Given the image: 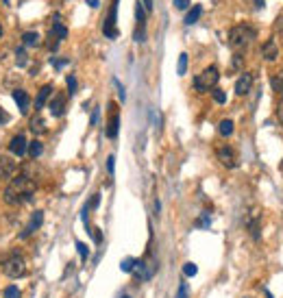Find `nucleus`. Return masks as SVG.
I'll list each match as a JSON object with an SVG mask.
<instances>
[{
	"mask_svg": "<svg viewBox=\"0 0 283 298\" xmlns=\"http://www.w3.org/2000/svg\"><path fill=\"white\" fill-rule=\"evenodd\" d=\"M107 170H109V174H113V170H116V157H113V154L107 157Z\"/></svg>",
	"mask_w": 283,
	"mask_h": 298,
	"instance_id": "obj_31",
	"label": "nucleus"
},
{
	"mask_svg": "<svg viewBox=\"0 0 283 298\" xmlns=\"http://www.w3.org/2000/svg\"><path fill=\"white\" fill-rule=\"evenodd\" d=\"M200 13H203V7H200V4H194V7L188 11V15H185V24H188V26H192L194 22H198Z\"/></svg>",
	"mask_w": 283,
	"mask_h": 298,
	"instance_id": "obj_17",
	"label": "nucleus"
},
{
	"mask_svg": "<svg viewBox=\"0 0 283 298\" xmlns=\"http://www.w3.org/2000/svg\"><path fill=\"white\" fill-rule=\"evenodd\" d=\"M135 263H138V259L127 257V259H122V263H120V268H122V272H133V270H135Z\"/></svg>",
	"mask_w": 283,
	"mask_h": 298,
	"instance_id": "obj_23",
	"label": "nucleus"
},
{
	"mask_svg": "<svg viewBox=\"0 0 283 298\" xmlns=\"http://www.w3.org/2000/svg\"><path fill=\"white\" fill-rule=\"evenodd\" d=\"M214 100L220 102V104H225L227 102V94L222 92V90H214Z\"/></svg>",
	"mask_w": 283,
	"mask_h": 298,
	"instance_id": "obj_29",
	"label": "nucleus"
},
{
	"mask_svg": "<svg viewBox=\"0 0 283 298\" xmlns=\"http://www.w3.org/2000/svg\"><path fill=\"white\" fill-rule=\"evenodd\" d=\"M188 63H189L188 52H181V54H179V63H177V74L179 76H183L185 72H188Z\"/></svg>",
	"mask_w": 283,
	"mask_h": 298,
	"instance_id": "obj_18",
	"label": "nucleus"
},
{
	"mask_svg": "<svg viewBox=\"0 0 283 298\" xmlns=\"http://www.w3.org/2000/svg\"><path fill=\"white\" fill-rule=\"evenodd\" d=\"M261 54H264L266 61H277V57H279V48H277L275 40H268L261 46Z\"/></svg>",
	"mask_w": 283,
	"mask_h": 298,
	"instance_id": "obj_12",
	"label": "nucleus"
},
{
	"mask_svg": "<svg viewBox=\"0 0 283 298\" xmlns=\"http://www.w3.org/2000/svg\"><path fill=\"white\" fill-rule=\"evenodd\" d=\"M196 272H198V268H196L194 263H185V266H183V274H185V277H194Z\"/></svg>",
	"mask_w": 283,
	"mask_h": 298,
	"instance_id": "obj_28",
	"label": "nucleus"
},
{
	"mask_svg": "<svg viewBox=\"0 0 283 298\" xmlns=\"http://www.w3.org/2000/svg\"><path fill=\"white\" fill-rule=\"evenodd\" d=\"M7 120H9V115H7V111H4V109L0 107V126H2V124H7Z\"/></svg>",
	"mask_w": 283,
	"mask_h": 298,
	"instance_id": "obj_39",
	"label": "nucleus"
},
{
	"mask_svg": "<svg viewBox=\"0 0 283 298\" xmlns=\"http://www.w3.org/2000/svg\"><path fill=\"white\" fill-rule=\"evenodd\" d=\"M90 233L96 240V244H100V242H102V233H100V231H98V229H90Z\"/></svg>",
	"mask_w": 283,
	"mask_h": 298,
	"instance_id": "obj_35",
	"label": "nucleus"
},
{
	"mask_svg": "<svg viewBox=\"0 0 283 298\" xmlns=\"http://www.w3.org/2000/svg\"><path fill=\"white\" fill-rule=\"evenodd\" d=\"M31 131H33V133H44V131H46L42 115H35V118L31 120Z\"/></svg>",
	"mask_w": 283,
	"mask_h": 298,
	"instance_id": "obj_20",
	"label": "nucleus"
},
{
	"mask_svg": "<svg viewBox=\"0 0 283 298\" xmlns=\"http://www.w3.org/2000/svg\"><path fill=\"white\" fill-rule=\"evenodd\" d=\"M255 37H257V33H255V29L248 24H237L229 31V44H231L236 50H244L246 46L253 44Z\"/></svg>",
	"mask_w": 283,
	"mask_h": 298,
	"instance_id": "obj_2",
	"label": "nucleus"
},
{
	"mask_svg": "<svg viewBox=\"0 0 283 298\" xmlns=\"http://www.w3.org/2000/svg\"><path fill=\"white\" fill-rule=\"evenodd\" d=\"M50 94H52V85H44L40 90V94H37V98H35V109L46 107V100L50 98Z\"/></svg>",
	"mask_w": 283,
	"mask_h": 298,
	"instance_id": "obj_14",
	"label": "nucleus"
},
{
	"mask_svg": "<svg viewBox=\"0 0 283 298\" xmlns=\"http://www.w3.org/2000/svg\"><path fill=\"white\" fill-rule=\"evenodd\" d=\"M59 20H61V18H59V15H54V24H52V31H50V33H52L54 37H57L59 42H61V40H65V37H68V29H65V26H63Z\"/></svg>",
	"mask_w": 283,
	"mask_h": 298,
	"instance_id": "obj_16",
	"label": "nucleus"
},
{
	"mask_svg": "<svg viewBox=\"0 0 283 298\" xmlns=\"http://www.w3.org/2000/svg\"><path fill=\"white\" fill-rule=\"evenodd\" d=\"M118 129H120V115L113 113L111 118H109V124H107V137H109V140H116Z\"/></svg>",
	"mask_w": 283,
	"mask_h": 298,
	"instance_id": "obj_15",
	"label": "nucleus"
},
{
	"mask_svg": "<svg viewBox=\"0 0 283 298\" xmlns=\"http://www.w3.org/2000/svg\"><path fill=\"white\" fill-rule=\"evenodd\" d=\"M65 63H68V59H52V65H54L57 70H59V68H63Z\"/></svg>",
	"mask_w": 283,
	"mask_h": 298,
	"instance_id": "obj_38",
	"label": "nucleus"
},
{
	"mask_svg": "<svg viewBox=\"0 0 283 298\" xmlns=\"http://www.w3.org/2000/svg\"><path fill=\"white\" fill-rule=\"evenodd\" d=\"M87 4H90V7H94V9H96V7H98V0H87Z\"/></svg>",
	"mask_w": 283,
	"mask_h": 298,
	"instance_id": "obj_42",
	"label": "nucleus"
},
{
	"mask_svg": "<svg viewBox=\"0 0 283 298\" xmlns=\"http://www.w3.org/2000/svg\"><path fill=\"white\" fill-rule=\"evenodd\" d=\"M113 83H116V87H118V94H120V100H124V98H127V94H124V87H122V83H120L118 79H113Z\"/></svg>",
	"mask_w": 283,
	"mask_h": 298,
	"instance_id": "obj_33",
	"label": "nucleus"
},
{
	"mask_svg": "<svg viewBox=\"0 0 283 298\" xmlns=\"http://www.w3.org/2000/svg\"><path fill=\"white\" fill-rule=\"evenodd\" d=\"M218 79H220V72H218V68H216V65H209V68H205L203 72H200V74L194 79V90L200 92V94L214 90Z\"/></svg>",
	"mask_w": 283,
	"mask_h": 298,
	"instance_id": "obj_3",
	"label": "nucleus"
},
{
	"mask_svg": "<svg viewBox=\"0 0 283 298\" xmlns=\"http://www.w3.org/2000/svg\"><path fill=\"white\" fill-rule=\"evenodd\" d=\"M177 298H188V285H185V283H181V285H179Z\"/></svg>",
	"mask_w": 283,
	"mask_h": 298,
	"instance_id": "obj_32",
	"label": "nucleus"
},
{
	"mask_svg": "<svg viewBox=\"0 0 283 298\" xmlns=\"http://www.w3.org/2000/svg\"><path fill=\"white\" fill-rule=\"evenodd\" d=\"M9 150L15 154V157H24L26 152H29V142H26L24 135H15L13 140H11L9 144Z\"/></svg>",
	"mask_w": 283,
	"mask_h": 298,
	"instance_id": "obj_7",
	"label": "nucleus"
},
{
	"mask_svg": "<svg viewBox=\"0 0 283 298\" xmlns=\"http://www.w3.org/2000/svg\"><path fill=\"white\" fill-rule=\"evenodd\" d=\"M4 272H7V277H11V279L22 277V274L26 272V261H24V257H22L20 252H13V255L7 259V263H4Z\"/></svg>",
	"mask_w": 283,
	"mask_h": 298,
	"instance_id": "obj_4",
	"label": "nucleus"
},
{
	"mask_svg": "<svg viewBox=\"0 0 283 298\" xmlns=\"http://www.w3.org/2000/svg\"><path fill=\"white\" fill-rule=\"evenodd\" d=\"M76 250H79V255H81V259H83V261H85L87 257H90V248H87L83 242H76Z\"/></svg>",
	"mask_w": 283,
	"mask_h": 298,
	"instance_id": "obj_27",
	"label": "nucleus"
},
{
	"mask_svg": "<svg viewBox=\"0 0 283 298\" xmlns=\"http://www.w3.org/2000/svg\"><path fill=\"white\" fill-rule=\"evenodd\" d=\"M0 37H2V26H0Z\"/></svg>",
	"mask_w": 283,
	"mask_h": 298,
	"instance_id": "obj_43",
	"label": "nucleus"
},
{
	"mask_svg": "<svg viewBox=\"0 0 283 298\" xmlns=\"http://www.w3.org/2000/svg\"><path fill=\"white\" fill-rule=\"evenodd\" d=\"M98 205H100V194H94V198H92V200H90V205H87V207L96 209Z\"/></svg>",
	"mask_w": 283,
	"mask_h": 298,
	"instance_id": "obj_37",
	"label": "nucleus"
},
{
	"mask_svg": "<svg viewBox=\"0 0 283 298\" xmlns=\"http://www.w3.org/2000/svg\"><path fill=\"white\" fill-rule=\"evenodd\" d=\"M22 42H24L26 46H37V44H40V35H37L35 31H26L24 35H22Z\"/></svg>",
	"mask_w": 283,
	"mask_h": 298,
	"instance_id": "obj_19",
	"label": "nucleus"
},
{
	"mask_svg": "<svg viewBox=\"0 0 283 298\" xmlns=\"http://www.w3.org/2000/svg\"><path fill=\"white\" fill-rule=\"evenodd\" d=\"M68 94H70V96L76 94V79H74V76H68Z\"/></svg>",
	"mask_w": 283,
	"mask_h": 298,
	"instance_id": "obj_30",
	"label": "nucleus"
},
{
	"mask_svg": "<svg viewBox=\"0 0 283 298\" xmlns=\"http://www.w3.org/2000/svg\"><path fill=\"white\" fill-rule=\"evenodd\" d=\"M22 294H20V290L15 288V285H9L7 290H4V294H2V298H20Z\"/></svg>",
	"mask_w": 283,
	"mask_h": 298,
	"instance_id": "obj_25",
	"label": "nucleus"
},
{
	"mask_svg": "<svg viewBox=\"0 0 283 298\" xmlns=\"http://www.w3.org/2000/svg\"><path fill=\"white\" fill-rule=\"evenodd\" d=\"M13 100H15V104H18L20 113L26 115L31 111V98H29V94H26L24 90H15L13 92Z\"/></svg>",
	"mask_w": 283,
	"mask_h": 298,
	"instance_id": "obj_10",
	"label": "nucleus"
},
{
	"mask_svg": "<svg viewBox=\"0 0 283 298\" xmlns=\"http://www.w3.org/2000/svg\"><path fill=\"white\" fill-rule=\"evenodd\" d=\"M277 118H279V122L283 126V96H281V100H279V107H277Z\"/></svg>",
	"mask_w": 283,
	"mask_h": 298,
	"instance_id": "obj_36",
	"label": "nucleus"
},
{
	"mask_svg": "<svg viewBox=\"0 0 283 298\" xmlns=\"http://www.w3.org/2000/svg\"><path fill=\"white\" fill-rule=\"evenodd\" d=\"M218 131H220L222 137H229L233 133V122H231V120H222L220 126H218Z\"/></svg>",
	"mask_w": 283,
	"mask_h": 298,
	"instance_id": "obj_21",
	"label": "nucleus"
},
{
	"mask_svg": "<svg viewBox=\"0 0 283 298\" xmlns=\"http://www.w3.org/2000/svg\"><path fill=\"white\" fill-rule=\"evenodd\" d=\"M216 157H218V161L225 165V168H229V170L237 168V154H236V150H233L231 146L218 148V150H216Z\"/></svg>",
	"mask_w": 283,
	"mask_h": 298,
	"instance_id": "obj_6",
	"label": "nucleus"
},
{
	"mask_svg": "<svg viewBox=\"0 0 283 298\" xmlns=\"http://www.w3.org/2000/svg\"><path fill=\"white\" fill-rule=\"evenodd\" d=\"M142 4L146 7V11H152V0H142Z\"/></svg>",
	"mask_w": 283,
	"mask_h": 298,
	"instance_id": "obj_41",
	"label": "nucleus"
},
{
	"mask_svg": "<svg viewBox=\"0 0 283 298\" xmlns=\"http://www.w3.org/2000/svg\"><path fill=\"white\" fill-rule=\"evenodd\" d=\"M98 115H100V111L98 109H94V113H92V124L96 126V122H98Z\"/></svg>",
	"mask_w": 283,
	"mask_h": 298,
	"instance_id": "obj_40",
	"label": "nucleus"
},
{
	"mask_svg": "<svg viewBox=\"0 0 283 298\" xmlns=\"http://www.w3.org/2000/svg\"><path fill=\"white\" fill-rule=\"evenodd\" d=\"M250 87H253V74H248V72L239 74V79L236 81V94L237 96H246V94L250 92Z\"/></svg>",
	"mask_w": 283,
	"mask_h": 298,
	"instance_id": "obj_8",
	"label": "nucleus"
},
{
	"mask_svg": "<svg viewBox=\"0 0 283 298\" xmlns=\"http://www.w3.org/2000/svg\"><path fill=\"white\" fill-rule=\"evenodd\" d=\"M15 172V161L13 159H9V157H2L0 154V181L2 179H9L11 174Z\"/></svg>",
	"mask_w": 283,
	"mask_h": 298,
	"instance_id": "obj_11",
	"label": "nucleus"
},
{
	"mask_svg": "<svg viewBox=\"0 0 283 298\" xmlns=\"http://www.w3.org/2000/svg\"><path fill=\"white\" fill-rule=\"evenodd\" d=\"M26 61H29V57H26V50H24V46H20L18 50H15V63L20 65H26Z\"/></svg>",
	"mask_w": 283,
	"mask_h": 298,
	"instance_id": "obj_24",
	"label": "nucleus"
},
{
	"mask_svg": "<svg viewBox=\"0 0 283 298\" xmlns=\"http://www.w3.org/2000/svg\"><path fill=\"white\" fill-rule=\"evenodd\" d=\"M42 222H44V211H35L31 216V220H29V226H26L24 231L20 233V237H29V235H33L37 229H42Z\"/></svg>",
	"mask_w": 283,
	"mask_h": 298,
	"instance_id": "obj_9",
	"label": "nucleus"
},
{
	"mask_svg": "<svg viewBox=\"0 0 283 298\" xmlns=\"http://www.w3.org/2000/svg\"><path fill=\"white\" fill-rule=\"evenodd\" d=\"M42 152H44L42 142H31V144H29V154H31V157H33V159H37Z\"/></svg>",
	"mask_w": 283,
	"mask_h": 298,
	"instance_id": "obj_22",
	"label": "nucleus"
},
{
	"mask_svg": "<svg viewBox=\"0 0 283 298\" xmlns=\"http://www.w3.org/2000/svg\"><path fill=\"white\" fill-rule=\"evenodd\" d=\"M270 83H272V90L279 92L281 96H283V79H281V76H272Z\"/></svg>",
	"mask_w": 283,
	"mask_h": 298,
	"instance_id": "obj_26",
	"label": "nucleus"
},
{
	"mask_svg": "<svg viewBox=\"0 0 283 298\" xmlns=\"http://www.w3.org/2000/svg\"><path fill=\"white\" fill-rule=\"evenodd\" d=\"M122 298H131V296H127V294H124V296H122Z\"/></svg>",
	"mask_w": 283,
	"mask_h": 298,
	"instance_id": "obj_44",
	"label": "nucleus"
},
{
	"mask_svg": "<svg viewBox=\"0 0 283 298\" xmlns=\"http://www.w3.org/2000/svg\"><path fill=\"white\" fill-rule=\"evenodd\" d=\"M37 192V183L29 176H15L4 190V200L9 205H20V202L33 200V194Z\"/></svg>",
	"mask_w": 283,
	"mask_h": 298,
	"instance_id": "obj_1",
	"label": "nucleus"
},
{
	"mask_svg": "<svg viewBox=\"0 0 283 298\" xmlns=\"http://www.w3.org/2000/svg\"><path fill=\"white\" fill-rule=\"evenodd\" d=\"M116 13H118V0H113L111 9H109V15L105 20V24H102V33H105V37H109V40H116V37L120 35L118 29H116Z\"/></svg>",
	"mask_w": 283,
	"mask_h": 298,
	"instance_id": "obj_5",
	"label": "nucleus"
},
{
	"mask_svg": "<svg viewBox=\"0 0 283 298\" xmlns=\"http://www.w3.org/2000/svg\"><path fill=\"white\" fill-rule=\"evenodd\" d=\"M50 113L54 118H59V115L65 113V96L63 94H59V96H54L50 100Z\"/></svg>",
	"mask_w": 283,
	"mask_h": 298,
	"instance_id": "obj_13",
	"label": "nucleus"
},
{
	"mask_svg": "<svg viewBox=\"0 0 283 298\" xmlns=\"http://www.w3.org/2000/svg\"><path fill=\"white\" fill-rule=\"evenodd\" d=\"M174 7H177V9H188L189 7V0H174Z\"/></svg>",
	"mask_w": 283,
	"mask_h": 298,
	"instance_id": "obj_34",
	"label": "nucleus"
}]
</instances>
